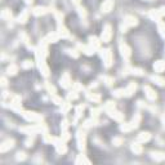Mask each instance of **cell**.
<instances>
[{"label":"cell","instance_id":"obj_6","mask_svg":"<svg viewBox=\"0 0 165 165\" xmlns=\"http://www.w3.org/2000/svg\"><path fill=\"white\" fill-rule=\"evenodd\" d=\"M76 138H78V147L79 150H84L85 148V133L82 130H79L76 134Z\"/></svg>","mask_w":165,"mask_h":165},{"label":"cell","instance_id":"obj_20","mask_svg":"<svg viewBox=\"0 0 165 165\" xmlns=\"http://www.w3.org/2000/svg\"><path fill=\"white\" fill-rule=\"evenodd\" d=\"M46 12H48V10H46V8H44V7H36V8L32 9V14L34 16H43V14H45Z\"/></svg>","mask_w":165,"mask_h":165},{"label":"cell","instance_id":"obj_49","mask_svg":"<svg viewBox=\"0 0 165 165\" xmlns=\"http://www.w3.org/2000/svg\"><path fill=\"white\" fill-rule=\"evenodd\" d=\"M71 56H74L76 58V57H79V53H78V50H71Z\"/></svg>","mask_w":165,"mask_h":165},{"label":"cell","instance_id":"obj_51","mask_svg":"<svg viewBox=\"0 0 165 165\" xmlns=\"http://www.w3.org/2000/svg\"><path fill=\"white\" fill-rule=\"evenodd\" d=\"M1 85H3V87L7 85V79H5V78H1Z\"/></svg>","mask_w":165,"mask_h":165},{"label":"cell","instance_id":"obj_34","mask_svg":"<svg viewBox=\"0 0 165 165\" xmlns=\"http://www.w3.org/2000/svg\"><path fill=\"white\" fill-rule=\"evenodd\" d=\"M112 108H115V103L111 102V101H108V102L104 104V110H106V111H108V110H112Z\"/></svg>","mask_w":165,"mask_h":165},{"label":"cell","instance_id":"obj_54","mask_svg":"<svg viewBox=\"0 0 165 165\" xmlns=\"http://www.w3.org/2000/svg\"><path fill=\"white\" fill-rule=\"evenodd\" d=\"M26 3H27V4H31V3H32V0H26Z\"/></svg>","mask_w":165,"mask_h":165},{"label":"cell","instance_id":"obj_55","mask_svg":"<svg viewBox=\"0 0 165 165\" xmlns=\"http://www.w3.org/2000/svg\"><path fill=\"white\" fill-rule=\"evenodd\" d=\"M163 123H164V125H165V115L163 116Z\"/></svg>","mask_w":165,"mask_h":165},{"label":"cell","instance_id":"obj_31","mask_svg":"<svg viewBox=\"0 0 165 165\" xmlns=\"http://www.w3.org/2000/svg\"><path fill=\"white\" fill-rule=\"evenodd\" d=\"M158 23H159V31H160V35H161V36H163V38H165V23H164V22H158Z\"/></svg>","mask_w":165,"mask_h":165},{"label":"cell","instance_id":"obj_25","mask_svg":"<svg viewBox=\"0 0 165 165\" xmlns=\"http://www.w3.org/2000/svg\"><path fill=\"white\" fill-rule=\"evenodd\" d=\"M139 123H141V115H139V114H137L136 116L133 117V120H132V123H130V124H132V126H133V129H136L137 126L139 125Z\"/></svg>","mask_w":165,"mask_h":165},{"label":"cell","instance_id":"obj_19","mask_svg":"<svg viewBox=\"0 0 165 165\" xmlns=\"http://www.w3.org/2000/svg\"><path fill=\"white\" fill-rule=\"evenodd\" d=\"M150 17L152 18L153 21L160 22L161 21V13H160V10H150Z\"/></svg>","mask_w":165,"mask_h":165},{"label":"cell","instance_id":"obj_11","mask_svg":"<svg viewBox=\"0 0 165 165\" xmlns=\"http://www.w3.org/2000/svg\"><path fill=\"white\" fill-rule=\"evenodd\" d=\"M53 142H54V146H56V148H57V152H59V153H65L66 152L67 147H66V145L63 143V141H59V139L54 138Z\"/></svg>","mask_w":165,"mask_h":165},{"label":"cell","instance_id":"obj_36","mask_svg":"<svg viewBox=\"0 0 165 165\" xmlns=\"http://www.w3.org/2000/svg\"><path fill=\"white\" fill-rule=\"evenodd\" d=\"M90 112H92V119H97L98 115H100V110L98 108H92Z\"/></svg>","mask_w":165,"mask_h":165},{"label":"cell","instance_id":"obj_14","mask_svg":"<svg viewBox=\"0 0 165 165\" xmlns=\"http://www.w3.org/2000/svg\"><path fill=\"white\" fill-rule=\"evenodd\" d=\"M57 34H58L59 38H68L70 36V34H68L67 29H66L65 26H63V23H58V31H57Z\"/></svg>","mask_w":165,"mask_h":165},{"label":"cell","instance_id":"obj_33","mask_svg":"<svg viewBox=\"0 0 165 165\" xmlns=\"http://www.w3.org/2000/svg\"><path fill=\"white\" fill-rule=\"evenodd\" d=\"M120 129H121L123 132H129V130H132V129H133V126H132L130 123H129V124H123V125L120 126Z\"/></svg>","mask_w":165,"mask_h":165},{"label":"cell","instance_id":"obj_21","mask_svg":"<svg viewBox=\"0 0 165 165\" xmlns=\"http://www.w3.org/2000/svg\"><path fill=\"white\" fill-rule=\"evenodd\" d=\"M132 151H133L136 155H139V153H142L143 148H142V146L139 145V142H136V143L132 145Z\"/></svg>","mask_w":165,"mask_h":165},{"label":"cell","instance_id":"obj_41","mask_svg":"<svg viewBox=\"0 0 165 165\" xmlns=\"http://www.w3.org/2000/svg\"><path fill=\"white\" fill-rule=\"evenodd\" d=\"M84 111V106H79L78 108H76V119H78L79 116H81V112Z\"/></svg>","mask_w":165,"mask_h":165},{"label":"cell","instance_id":"obj_35","mask_svg":"<svg viewBox=\"0 0 165 165\" xmlns=\"http://www.w3.org/2000/svg\"><path fill=\"white\" fill-rule=\"evenodd\" d=\"M114 95L115 97H123V95H125V92H124V89H116L114 92Z\"/></svg>","mask_w":165,"mask_h":165},{"label":"cell","instance_id":"obj_53","mask_svg":"<svg viewBox=\"0 0 165 165\" xmlns=\"http://www.w3.org/2000/svg\"><path fill=\"white\" fill-rule=\"evenodd\" d=\"M72 1H74V4H76V5H78V4H79V1H80V0H72Z\"/></svg>","mask_w":165,"mask_h":165},{"label":"cell","instance_id":"obj_7","mask_svg":"<svg viewBox=\"0 0 165 165\" xmlns=\"http://www.w3.org/2000/svg\"><path fill=\"white\" fill-rule=\"evenodd\" d=\"M107 114H108V116H110V117H112V119L116 120V121H123V119H124V116H123L121 112L116 111L115 108L108 110V111H107Z\"/></svg>","mask_w":165,"mask_h":165},{"label":"cell","instance_id":"obj_22","mask_svg":"<svg viewBox=\"0 0 165 165\" xmlns=\"http://www.w3.org/2000/svg\"><path fill=\"white\" fill-rule=\"evenodd\" d=\"M79 46H80L81 50L84 52L85 54H88V56H90V54L94 53V49H93L90 45H79Z\"/></svg>","mask_w":165,"mask_h":165},{"label":"cell","instance_id":"obj_39","mask_svg":"<svg viewBox=\"0 0 165 165\" xmlns=\"http://www.w3.org/2000/svg\"><path fill=\"white\" fill-rule=\"evenodd\" d=\"M76 98H78V93H76V90L70 92V94H68V100H76Z\"/></svg>","mask_w":165,"mask_h":165},{"label":"cell","instance_id":"obj_10","mask_svg":"<svg viewBox=\"0 0 165 165\" xmlns=\"http://www.w3.org/2000/svg\"><path fill=\"white\" fill-rule=\"evenodd\" d=\"M137 90V84L136 82H129L128 87L124 89V92H125V97H130V95H133V93Z\"/></svg>","mask_w":165,"mask_h":165},{"label":"cell","instance_id":"obj_29","mask_svg":"<svg viewBox=\"0 0 165 165\" xmlns=\"http://www.w3.org/2000/svg\"><path fill=\"white\" fill-rule=\"evenodd\" d=\"M88 100L93 101V102H100V95L95 94V93H87Z\"/></svg>","mask_w":165,"mask_h":165},{"label":"cell","instance_id":"obj_44","mask_svg":"<svg viewBox=\"0 0 165 165\" xmlns=\"http://www.w3.org/2000/svg\"><path fill=\"white\" fill-rule=\"evenodd\" d=\"M25 159H26V153L25 152H18L17 153V160H25Z\"/></svg>","mask_w":165,"mask_h":165},{"label":"cell","instance_id":"obj_52","mask_svg":"<svg viewBox=\"0 0 165 165\" xmlns=\"http://www.w3.org/2000/svg\"><path fill=\"white\" fill-rule=\"evenodd\" d=\"M160 13H161V16H165V7H163L160 9Z\"/></svg>","mask_w":165,"mask_h":165},{"label":"cell","instance_id":"obj_3","mask_svg":"<svg viewBox=\"0 0 165 165\" xmlns=\"http://www.w3.org/2000/svg\"><path fill=\"white\" fill-rule=\"evenodd\" d=\"M22 116L27 120V121H31V123H38V121H41V116L35 112H23Z\"/></svg>","mask_w":165,"mask_h":165},{"label":"cell","instance_id":"obj_5","mask_svg":"<svg viewBox=\"0 0 165 165\" xmlns=\"http://www.w3.org/2000/svg\"><path fill=\"white\" fill-rule=\"evenodd\" d=\"M13 146H14V141L13 139H7V141H4L0 145V152H3V153L7 152L10 148H13Z\"/></svg>","mask_w":165,"mask_h":165},{"label":"cell","instance_id":"obj_18","mask_svg":"<svg viewBox=\"0 0 165 165\" xmlns=\"http://www.w3.org/2000/svg\"><path fill=\"white\" fill-rule=\"evenodd\" d=\"M153 70H155V72H163V71L165 70V62L164 61L155 62V65H153Z\"/></svg>","mask_w":165,"mask_h":165},{"label":"cell","instance_id":"obj_12","mask_svg":"<svg viewBox=\"0 0 165 165\" xmlns=\"http://www.w3.org/2000/svg\"><path fill=\"white\" fill-rule=\"evenodd\" d=\"M112 8H114V0H106V1H103V4L101 5V10H102L103 13H108Z\"/></svg>","mask_w":165,"mask_h":165},{"label":"cell","instance_id":"obj_37","mask_svg":"<svg viewBox=\"0 0 165 165\" xmlns=\"http://www.w3.org/2000/svg\"><path fill=\"white\" fill-rule=\"evenodd\" d=\"M132 74H134V75H137V76H141V75H143V71L141 70V68H132Z\"/></svg>","mask_w":165,"mask_h":165},{"label":"cell","instance_id":"obj_30","mask_svg":"<svg viewBox=\"0 0 165 165\" xmlns=\"http://www.w3.org/2000/svg\"><path fill=\"white\" fill-rule=\"evenodd\" d=\"M10 17H12V13H10L9 9H4L1 13V18L3 20H10Z\"/></svg>","mask_w":165,"mask_h":165},{"label":"cell","instance_id":"obj_43","mask_svg":"<svg viewBox=\"0 0 165 165\" xmlns=\"http://www.w3.org/2000/svg\"><path fill=\"white\" fill-rule=\"evenodd\" d=\"M112 143H114L115 146H120L123 143V139L121 138H114L112 139Z\"/></svg>","mask_w":165,"mask_h":165},{"label":"cell","instance_id":"obj_9","mask_svg":"<svg viewBox=\"0 0 165 165\" xmlns=\"http://www.w3.org/2000/svg\"><path fill=\"white\" fill-rule=\"evenodd\" d=\"M119 48H120V52H121V56L124 57V58H129L130 57V48H129L128 45H126L125 43H120V45H119Z\"/></svg>","mask_w":165,"mask_h":165},{"label":"cell","instance_id":"obj_15","mask_svg":"<svg viewBox=\"0 0 165 165\" xmlns=\"http://www.w3.org/2000/svg\"><path fill=\"white\" fill-rule=\"evenodd\" d=\"M151 139V134L148 133V132H143V133L138 134V137H137V142H139V143H143V142H147Z\"/></svg>","mask_w":165,"mask_h":165},{"label":"cell","instance_id":"obj_24","mask_svg":"<svg viewBox=\"0 0 165 165\" xmlns=\"http://www.w3.org/2000/svg\"><path fill=\"white\" fill-rule=\"evenodd\" d=\"M59 39L58 34L57 32H53V34H49L48 36H46V40H48V43H56L57 40Z\"/></svg>","mask_w":165,"mask_h":165},{"label":"cell","instance_id":"obj_40","mask_svg":"<svg viewBox=\"0 0 165 165\" xmlns=\"http://www.w3.org/2000/svg\"><path fill=\"white\" fill-rule=\"evenodd\" d=\"M52 100H53V101H54V102H56L57 104H62V103H63L61 98H59V97H57L56 94H53V95H52Z\"/></svg>","mask_w":165,"mask_h":165},{"label":"cell","instance_id":"obj_13","mask_svg":"<svg viewBox=\"0 0 165 165\" xmlns=\"http://www.w3.org/2000/svg\"><path fill=\"white\" fill-rule=\"evenodd\" d=\"M10 107H12L14 111H21V98L18 97V95H16V97H13V101L12 103H10Z\"/></svg>","mask_w":165,"mask_h":165},{"label":"cell","instance_id":"obj_32","mask_svg":"<svg viewBox=\"0 0 165 165\" xmlns=\"http://www.w3.org/2000/svg\"><path fill=\"white\" fill-rule=\"evenodd\" d=\"M75 163H76V164H79V163H87V164H89L90 161L88 160V159H85V156H84V155H79V158L76 159Z\"/></svg>","mask_w":165,"mask_h":165},{"label":"cell","instance_id":"obj_28","mask_svg":"<svg viewBox=\"0 0 165 165\" xmlns=\"http://www.w3.org/2000/svg\"><path fill=\"white\" fill-rule=\"evenodd\" d=\"M151 80H152L153 82H156L158 85H164V84H165V80H164V79L160 78V76H158V75L151 76Z\"/></svg>","mask_w":165,"mask_h":165},{"label":"cell","instance_id":"obj_46","mask_svg":"<svg viewBox=\"0 0 165 165\" xmlns=\"http://www.w3.org/2000/svg\"><path fill=\"white\" fill-rule=\"evenodd\" d=\"M79 14H80L82 18H85V17H87V12H85V9H84V8H79Z\"/></svg>","mask_w":165,"mask_h":165},{"label":"cell","instance_id":"obj_45","mask_svg":"<svg viewBox=\"0 0 165 165\" xmlns=\"http://www.w3.org/2000/svg\"><path fill=\"white\" fill-rule=\"evenodd\" d=\"M102 79H103L104 81H106V84H107V85H111L112 82H114V79H112V78H107V76H103Z\"/></svg>","mask_w":165,"mask_h":165},{"label":"cell","instance_id":"obj_17","mask_svg":"<svg viewBox=\"0 0 165 165\" xmlns=\"http://www.w3.org/2000/svg\"><path fill=\"white\" fill-rule=\"evenodd\" d=\"M61 85H62V88H68L71 85L70 75L68 74H63V76L61 78Z\"/></svg>","mask_w":165,"mask_h":165},{"label":"cell","instance_id":"obj_38","mask_svg":"<svg viewBox=\"0 0 165 165\" xmlns=\"http://www.w3.org/2000/svg\"><path fill=\"white\" fill-rule=\"evenodd\" d=\"M22 67H23V68H31L32 67V62L29 61V59H26V61L22 63Z\"/></svg>","mask_w":165,"mask_h":165},{"label":"cell","instance_id":"obj_50","mask_svg":"<svg viewBox=\"0 0 165 165\" xmlns=\"http://www.w3.org/2000/svg\"><path fill=\"white\" fill-rule=\"evenodd\" d=\"M26 146H27V147L32 146V138H31V139H27V141H26Z\"/></svg>","mask_w":165,"mask_h":165},{"label":"cell","instance_id":"obj_4","mask_svg":"<svg viewBox=\"0 0 165 165\" xmlns=\"http://www.w3.org/2000/svg\"><path fill=\"white\" fill-rule=\"evenodd\" d=\"M112 36V31H111V26L110 25H106L102 31V36H101V40L103 41V43H108L110 39H111Z\"/></svg>","mask_w":165,"mask_h":165},{"label":"cell","instance_id":"obj_16","mask_svg":"<svg viewBox=\"0 0 165 165\" xmlns=\"http://www.w3.org/2000/svg\"><path fill=\"white\" fill-rule=\"evenodd\" d=\"M89 45L92 46L94 50H97V49H100V46H101V41L95 36H90L89 38Z\"/></svg>","mask_w":165,"mask_h":165},{"label":"cell","instance_id":"obj_56","mask_svg":"<svg viewBox=\"0 0 165 165\" xmlns=\"http://www.w3.org/2000/svg\"><path fill=\"white\" fill-rule=\"evenodd\" d=\"M147 1H150V0H147Z\"/></svg>","mask_w":165,"mask_h":165},{"label":"cell","instance_id":"obj_47","mask_svg":"<svg viewBox=\"0 0 165 165\" xmlns=\"http://www.w3.org/2000/svg\"><path fill=\"white\" fill-rule=\"evenodd\" d=\"M67 128H68V121H67V120H63V123H62V130H67Z\"/></svg>","mask_w":165,"mask_h":165},{"label":"cell","instance_id":"obj_2","mask_svg":"<svg viewBox=\"0 0 165 165\" xmlns=\"http://www.w3.org/2000/svg\"><path fill=\"white\" fill-rule=\"evenodd\" d=\"M101 57H102L106 67H110V66L112 65V54H111V52H110V49H103V50H101Z\"/></svg>","mask_w":165,"mask_h":165},{"label":"cell","instance_id":"obj_26","mask_svg":"<svg viewBox=\"0 0 165 165\" xmlns=\"http://www.w3.org/2000/svg\"><path fill=\"white\" fill-rule=\"evenodd\" d=\"M151 155H152V159H155L156 161L165 160V155H164V153H161V152H152Z\"/></svg>","mask_w":165,"mask_h":165},{"label":"cell","instance_id":"obj_42","mask_svg":"<svg viewBox=\"0 0 165 165\" xmlns=\"http://www.w3.org/2000/svg\"><path fill=\"white\" fill-rule=\"evenodd\" d=\"M46 88H48V90L50 92V94L53 95V94H56V89H54V87L53 85H50V84H46Z\"/></svg>","mask_w":165,"mask_h":165},{"label":"cell","instance_id":"obj_8","mask_svg":"<svg viewBox=\"0 0 165 165\" xmlns=\"http://www.w3.org/2000/svg\"><path fill=\"white\" fill-rule=\"evenodd\" d=\"M143 89H145V93H146V97H147L150 101H155L156 98H158V94H156V92H155V90H153L151 87L146 85Z\"/></svg>","mask_w":165,"mask_h":165},{"label":"cell","instance_id":"obj_27","mask_svg":"<svg viewBox=\"0 0 165 165\" xmlns=\"http://www.w3.org/2000/svg\"><path fill=\"white\" fill-rule=\"evenodd\" d=\"M27 18H29V12H27V10H23V12L20 14V17H18V22H20V23H25V22L27 21Z\"/></svg>","mask_w":165,"mask_h":165},{"label":"cell","instance_id":"obj_1","mask_svg":"<svg viewBox=\"0 0 165 165\" xmlns=\"http://www.w3.org/2000/svg\"><path fill=\"white\" fill-rule=\"evenodd\" d=\"M138 25V21H137L136 17H133V16H126L125 20H124V25L121 26V30L123 31H125L128 27H134Z\"/></svg>","mask_w":165,"mask_h":165},{"label":"cell","instance_id":"obj_48","mask_svg":"<svg viewBox=\"0 0 165 165\" xmlns=\"http://www.w3.org/2000/svg\"><path fill=\"white\" fill-rule=\"evenodd\" d=\"M62 107H63V111L67 112L68 110H70V104L68 103H62Z\"/></svg>","mask_w":165,"mask_h":165},{"label":"cell","instance_id":"obj_23","mask_svg":"<svg viewBox=\"0 0 165 165\" xmlns=\"http://www.w3.org/2000/svg\"><path fill=\"white\" fill-rule=\"evenodd\" d=\"M17 71H18V67L16 65H10V66H8V68H7V74L8 75H10V76L16 75Z\"/></svg>","mask_w":165,"mask_h":165}]
</instances>
